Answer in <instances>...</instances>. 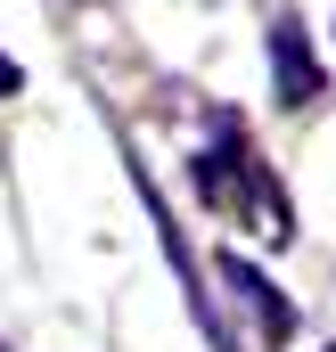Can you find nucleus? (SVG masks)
I'll return each instance as SVG.
<instances>
[{
	"instance_id": "1",
	"label": "nucleus",
	"mask_w": 336,
	"mask_h": 352,
	"mask_svg": "<svg viewBox=\"0 0 336 352\" xmlns=\"http://www.w3.org/2000/svg\"><path fill=\"white\" fill-rule=\"evenodd\" d=\"M271 90L287 98V107H312L320 98V58H312V41H304V25H279L271 33Z\"/></svg>"
},
{
	"instance_id": "2",
	"label": "nucleus",
	"mask_w": 336,
	"mask_h": 352,
	"mask_svg": "<svg viewBox=\"0 0 336 352\" xmlns=\"http://www.w3.org/2000/svg\"><path fill=\"white\" fill-rule=\"evenodd\" d=\"M222 278H230V287L254 303V320H262L271 336H287V328H295V303H287V295H279V287H271V278H262L246 254H222Z\"/></svg>"
},
{
	"instance_id": "3",
	"label": "nucleus",
	"mask_w": 336,
	"mask_h": 352,
	"mask_svg": "<svg viewBox=\"0 0 336 352\" xmlns=\"http://www.w3.org/2000/svg\"><path fill=\"white\" fill-rule=\"evenodd\" d=\"M17 82H25V74H17V66H8V58H0V98H8V90H17Z\"/></svg>"
},
{
	"instance_id": "4",
	"label": "nucleus",
	"mask_w": 336,
	"mask_h": 352,
	"mask_svg": "<svg viewBox=\"0 0 336 352\" xmlns=\"http://www.w3.org/2000/svg\"><path fill=\"white\" fill-rule=\"evenodd\" d=\"M0 352H8V344H0Z\"/></svg>"
},
{
	"instance_id": "5",
	"label": "nucleus",
	"mask_w": 336,
	"mask_h": 352,
	"mask_svg": "<svg viewBox=\"0 0 336 352\" xmlns=\"http://www.w3.org/2000/svg\"><path fill=\"white\" fill-rule=\"evenodd\" d=\"M328 352H336V344H328Z\"/></svg>"
}]
</instances>
